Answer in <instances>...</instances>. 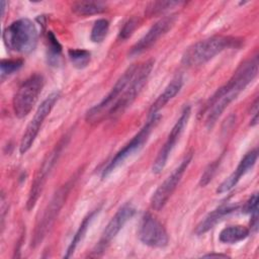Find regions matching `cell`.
I'll return each instance as SVG.
<instances>
[{"label": "cell", "instance_id": "obj_10", "mask_svg": "<svg viewBox=\"0 0 259 259\" xmlns=\"http://www.w3.org/2000/svg\"><path fill=\"white\" fill-rule=\"evenodd\" d=\"M191 159H192V153L188 152L183 157L180 164L174 169V171L154 191V193L152 194L151 199H150V203H151V206L153 209L160 210L164 207V205L168 201L169 197L172 195V193L176 189L178 183L180 182L184 172L186 171L188 165L191 162Z\"/></svg>", "mask_w": 259, "mask_h": 259}, {"label": "cell", "instance_id": "obj_16", "mask_svg": "<svg viewBox=\"0 0 259 259\" xmlns=\"http://www.w3.org/2000/svg\"><path fill=\"white\" fill-rule=\"evenodd\" d=\"M182 86H183V77L181 75H176L168 83L164 91L157 97V99L151 105L149 110V116L158 113L161 108H163L176 94H178Z\"/></svg>", "mask_w": 259, "mask_h": 259}, {"label": "cell", "instance_id": "obj_30", "mask_svg": "<svg viewBox=\"0 0 259 259\" xmlns=\"http://www.w3.org/2000/svg\"><path fill=\"white\" fill-rule=\"evenodd\" d=\"M7 2L6 1H1V15H4V11H5V7H6Z\"/></svg>", "mask_w": 259, "mask_h": 259}, {"label": "cell", "instance_id": "obj_25", "mask_svg": "<svg viewBox=\"0 0 259 259\" xmlns=\"http://www.w3.org/2000/svg\"><path fill=\"white\" fill-rule=\"evenodd\" d=\"M183 4V2L180 1H156V2H151L147 6L146 14L151 17L154 15H159L161 13H164L168 9Z\"/></svg>", "mask_w": 259, "mask_h": 259}, {"label": "cell", "instance_id": "obj_26", "mask_svg": "<svg viewBox=\"0 0 259 259\" xmlns=\"http://www.w3.org/2000/svg\"><path fill=\"white\" fill-rule=\"evenodd\" d=\"M220 162H221V158L218 159V160H215V161H213L212 163H210V164L205 168V170H204V172L202 173L201 178H200V180H199V185H200L201 187H204L205 185H207V184L211 181V179L213 178V176L215 175V173H217V171H218V168H219V166H220Z\"/></svg>", "mask_w": 259, "mask_h": 259}, {"label": "cell", "instance_id": "obj_5", "mask_svg": "<svg viewBox=\"0 0 259 259\" xmlns=\"http://www.w3.org/2000/svg\"><path fill=\"white\" fill-rule=\"evenodd\" d=\"M160 118H161V115L159 113L149 116L147 122L139 131V133L120 151H118L116 153V155L103 168L102 173H101L102 179H105L107 176H109L117 167H119L121 164H123V162L128 157H131L133 154H135L136 152H138L140 149L143 148L145 143L148 141L152 131L158 124Z\"/></svg>", "mask_w": 259, "mask_h": 259}, {"label": "cell", "instance_id": "obj_23", "mask_svg": "<svg viewBox=\"0 0 259 259\" xmlns=\"http://www.w3.org/2000/svg\"><path fill=\"white\" fill-rule=\"evenodd\" d=\"M108 29H109V21L107 19H104V18L97 19L91 28L90 39L95 44L102 42L107 35Z\"/></svg>", "mask_w": 259, "mask_h": 259}, {"label": "cell", "instance_id": "obj_20", "mask_svg": "<svg viewBox=\"0 0 259 259\" xmlns=\"http://www.w3.org/2000/svg\"><path fill=\"white\" fill-rule=\"evenodd\" d=\"M106 10V5L100 1H79L72 5V11L81 16L99 14Z\"/></svg>", "mask_w": 259, "mask_h": 259}, {"label": "cell", "instance_id": "obj_9", "mask_svg": "<svg viewBox=\"0 0 259 259\" xmlns=\"http://www.w3.org/2000/svg\"><path fill=\"white\" fill-rule=\"evenodd\" d=\"M59 98H60V92L58 91L52 92L37 107L33 117L27 124L22 135L20 145H19V152L21 155L25 154L31 148L36 136L38 135V132L40 130V126L44 120L50 114V112L52 111L53 107L55 106Z\"/></svg>", "mask_w": 259, "mask_h": 259}, {"label": "cell", "instance_id": "obj_27", "mask_svg": "<svg viewBox=\"0 0 259 259\" xmlns=\"http://www.w3.org/2000/svg\"><path fill=\"white\" fill-rule=\"evenodd\" d=\"M138 24H139V19L138 18L132 17L131 19H128L123 24V26L121 27V29H120V31L118 33V38L121 39V40L127 39L133 34V32L135 31V29L137 28Z\"/></svg>", "mask_w": 259, "mask_h": 259}, {"label": "cell", "instance_id": "obj_18", "mask_svg": "<svg viewBox=\"0 0 259 259\" xmlns=\"http://www.w3.org/2000/svg\"><path fill=\"white\" fill-rule=\"evenodd\" d=\"M98 212H99V208L94 209V210H92L91 212H89V213L83 219V221H82V223L80 224L78 230L76 231V233H75V235H74V237H73V239H72L70 245H69L68 248H67V251H66V253H65V255H64L65 258H69V257H71V256L73 255V253L75 252L77 246L79 245V243H81V241H82L83 238L85 237V234H86V232H87V230H88L90 224L92 223V221L94 220V218L96 217V214H98Z\"/></svg>", "mask_w": 259, "mask_h": 259}, {"label": "cell", "instance_id": "obj_28", "mask_svg": "<svg viewBox=\"0 0 259 259\" xmlns=\"http://www.w3.org/2000/svg\"><path fill=\"white\" fill-rule=\"evenodd\" d=\"M257 209H258V195L257 193H253L244 204L243 211L245 213H251Z\"/></svg>", "mask_w": 259, "mask_h": 259}, {"label": "cell", "instance_id": "obj_11", "mask_svg": "<svg viewBox=\"0 0 259 259\" xmlns=\"http://www.w3.org/2000/svg\"><path fill=\"white\" fill-rule=\"evenodd\" d=\"M190 113H191L190 106L185 105L181 111L179 118L177 119V121L175 122L173 127L171 128V131L167 137V140L165 141L164 145L160 149V151L153 163V166H152L153 173H155V174L161 173L162 170L164 169V167L166 166V163L168 161V158H169L172 150L174 149L177 141L179 140L180 136L182 135V133L188 122Z\"/></svg>", "mask_w": 259, "mask_h": 259}, {"label": "cell", "instance_id": "obj_29", "mask_svg": "<svg viewBox=\"0 0 259 259\" xmlns=\"http://www.w3.org/2000/svg\"><path fill=\"white\" fill-rule=\"evenodd\" d=\"M202 257H223V258H227V257H229L227 254H222V253H209V254H205V255H203Z\"/></svg>", "mask_w": 259, "mask_h": 259}, {"label": "cell", "instance_id": "obj_15", "mask_svg": "<svg viewBox=\"0 0 259 259\" xmlns=\"http://www.w3.org/2000/svg\"><path fill=\"white\" fill-rule=\"evenodd\" d=\"M257 158H258L257 149H254L251 152L247 153L243 157V159L240 161V163L237 166V168L235 169V171L220 184V186L217 189V192L222 194V193L228 192L232 188H234L236 186V184L239 182V180L241 179V177L243 175H245L250 169L253 168V166L255 165V163L257 161Z\"/></svg>", "mask_w": 259, "mask_h": 259}, {"label": "cell", "instance_id": "obj_24", "mask_svg": "<svg viewBox=\"0 0 259 259\" xmlns=\"http://www.w3.org/2000/svg\"><path fill=\"white\" fill-rule=\"evenodd\" d=\"M23 66V60L21 59H3L0 63V75L1 80L4 81L8 76L17 72Z\"/></svg>", "mask_w": 259, "mask_h": 259}, {"label": "cell", "instance_id": "obj_4", "mask_svg": "<svg viewBox=\"0 0 259 259\" xmlns=\"http://www.w3.org/2000/svg\"><path fill=\"white\" fill-rule=\"evenodd\" d=\"M38 33L34 23L28 18H20L10 23L2 32L5 47L15 53L28 54L37 44Z\"/></svg>", "mask_w": 259, "mask_h": 259}, {"label": "cell", "instance_id": "obj_7", "mask_svg": "<svg viewBox=\"0 0 259 259\" xmlns=\"http://www.w3.org/2000/svg\"><path fill=\"white\" fill-rule=\"evenodd\" d=\"M72 186H73L72 181H69L63 186H61L53 195L52 199L48 203L47 207L45 208L40 219L38 220L34 228L32 239H31L32 247H36L37 245H39L44 240V238L47 236L49 230L51 229L61 208L63 207Z\"/></svg>", "mask_w": 259, "mask_h": 259}, {"label": "cell", "instance_id": "obj_1", "mask_svg": "<svg viewBox=\"0 0 259 259\" xmlns=\"http://www.w3.org/2000/svg\"><path fill=\"white\" fill-rule=\"evenodd\" d=\"M154 60L131 65L115 82L107 95L87 110L85 119L89 123H98L104 119L123 113L136 100L153 70Z\"/></svg>", "mask_w": 259, "mask_h": 259}, {"label": "cell", "instance_id": "obj_21", "mask_svg": "<svg viewBox=\"0 0 259 259\" xmlns=\"http://www.w3.org/2000/svg\"><path fill=\"white\" fill-rule=\"evenodd\" d=\"M47 42H48V62L52 66H57L61 59L62 46L58 41L53 31L48 32Z\"/></svg>", "mask_w": 259, "mask_h": 259}, {"label": "cell", "instance_id": "obj_12", "mask_svg": "<svg viewBox=\"0 0 259 259\" xmlns=\"http://www.w3.org/2000/svg\"><path fill=\"white\" fill-rule=\"evenodd\" d=\"M136 212V208L132 205V203H124L122 206L118 208L115 214L111 218V220L106 225L103 230L101 237L93 250V254L95 256L100 255L105 251L110 242L115 238V236L119 233V231L123 228L128 220H131Z\"/></svg>", "mask_w": 259, "mask_h": 259}, {"label": "cell", "instance_id": "obj_19", "mask_svg": "<svg viewBox=\"0 0 259 259\" xmlns=\"http://www.w3.org/2000/svg\"><path fill=\"white\" fill-rule=\"evenodd\" d=\"M250 234V230L242 225L230 226L223 229L219 235L220 242L224 244H235L245 240Z\"/></svg>", "mask_w": 259, "mask_h": 259}, {"label": "cell", "instance_id": "obj_17", "mask_svg": "<svg viewBox=\"0 0 259 259\" xmlns=\"http://www.w3.org/2000/svg\"><path fill=\"white\" fill-rule=\"evenodd\" d=\"M237 204H226V205H221L218 208L213 209L210 211L195 228L194 233L197 236L203 235L204 233L208 232L210 229H212L224 217L236 211L238 209Z\"/></svg>", "mask_w": 259, "mask_h": 259}, {"label": "cell", "instance_id": "obj_13", "mask_svg": "<svg viewBox=\"0 0 259 259\" xmlns=\"http://www.w3.org/2000/svg\"><path fill=\"white\" fill-rule=\"evenodd\" d=\"M138 234L141 242L149 247L163 248L169 242L167 231L162 223L149 212L143 215Z\"/></svg>", "mask_w": 259, "mask_h": 259}, {"label": "cell", "instance_id": "obj_8", "mask_svg": "<svg viewBox=\"0 0 259 259\" xmlns=\"http://www.w3.org/2000/svg\"><path fill=\"white\" fill-rule=\"evenodd\" d=\"M68 136L63 137L60 142L55 146V148L47 154V156L45 157V159L41 162V165L39 166L38 170L36 171V174L34 176V179L31 183V187L28 193V197H27V201H26V208L27 210H30L34 207L37 199L39 198L44 186L48 180L49 174L51 173L52 169L54 168L55 164L58 162L64 148L66 147L67 143H68Z\"/></svg>", "mask_w": 259, "mask_h": 259}, {"label": "cell", "instance_id": "obj_2", "mask_svg": "<svg viewBox=\"0 0 259 259\" xmlns=\"http://www.w3.org/2000/svg\"><path fill=\"white\" fill-rule=\"evenodd\" d=\"M258 65L257 55L244 61L236 69L229 81L208 99L203 113H201L205 115V125L207 128H211L214 125L230 103L255 79L258 73Z\"/></svg>", "mask_w": 259, "mask_h": 259}, {"label": "cell", "instance_id": "obj_6", "mask_svg": "<svg viewBox=\"0 0 259 259\" xmlns=\"http://www.w3.org/2000/svg\"><path fill=\"white\" fill-rule=\"evenodd\" d=\"M44 77L40 74H32L18 86L13 100V111L18 118L25 117L36 103L44 87Z\"/></svg>", "mask_w": 259, "mask_h": 259}, {"label": "cell", "instance_id": "obj_22", "mask_svg": "<svg viewBox=\"0 0 259 259\" xmlns=\"http://www.w3.org/2000/svg\"><path fill=\"white\" fill-rule=\"evenodd\" d=\"M68 56L73 66L77 69L86 68L89 65L91 59L90 52L82 49H70L68 50Z\"/></svg>", "mask_w": 259, "mask_h": 259}, {"label": "cell", "instance_id": "obj_14", "mask_svg": "<svg viewBox=\"0 0 259 259\" xmlns=\"http://www.w3.org/2000/svg\"><path fill=\"white\" fill-rule=\"evenodd\" d=\"M177 16L175 14H171L168 16H165L161 18L159 21H157L149 30L148 32L140 39L138 40L131 49L128 55L131 57L138 56L148 49H150L161 36L167 33L168 30L172 28L176 21Z\"/></svg>", "mask_w": 259, "mask_h": 259}, {"label": "cell", "instance_id": "obj_3", "mask_svg": "<svg viewBox=\"0 0 259 259\" xmlns=\"http://www.w3.org/2000/svg\"><path fill=\"white\" fill-rule=\"evenodd\" d=\"M241 46V38L230 35H214L188 47L183 53L181 61L187 67H197L205 64L225 50L240 48Z\"/></svg>", "mask_w": 259, "mask_h": 259}]
</instances>
